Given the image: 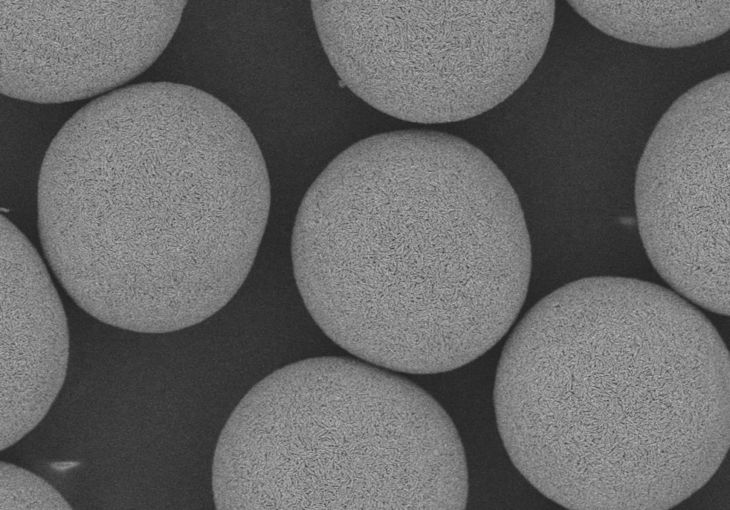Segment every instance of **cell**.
Returning a JSON list of instances; mask_svg holds the SVG:
<instances>
[{
    "mask_svg": "<svg viewBox=\"0 0 730 510\" xmlns=\"http://www.w3.org/2000/svg\"><path fill=\"white\" fill-rule=\"evenodd\" d=\"M515 467L571 510H667L730 447V358L698 310L634 280L594 282L510 345L495 397Z\"/></svg>",
    "mask_w": 730,
    "mask_h": 510,
    "instance_id": "1",
    "label": "cell"
},
{
    "mask_svg": "<svg viewBox=\"0 0 730 510\" xmlns=\"http://www.w3.org/2000/svg\"><path fill=\"white\" fill-rule=\"evenodd\" d=\"M291 253L305 306L334 336L375 357L417 360L495 305L496 193L484 163L417 141L373 145L309 190Z\"/></svg>",
    "mask_w": 730,
    "mask_h": 510,
    "instance_id": "2",
    "label": "cell"
},
{
    "mask_svg": "<svg viewBox=\"0 0 730 510\" xmlns=\"http://www.w3.org/2000/svg\"><path fill=\"white\" fill-rule=\"evenodd\" d=\"M233 453L258 509L461 510L458 431L426 391L373 366L320 357L252 389Z\"/></svg>",
    "mask_w": 730,
    "mask_h": 510,
    "instance_id": "3",
    "label": "cell"
},
{
    "mask_svg": "<svg viewBox=\"0 0 730 510\" xmlns=\"http://www.w3.org/2000/svg\"><path fill=\"white\" fill-rule=\"evenodd\" d=\"M270 204L246 123L213 96L174 83L111 171L103 211L108 232L141 257L158 305L191 317L223 307L242 285Z\"/></svg>",
    "mask_w": 730,
    "mask_h": 510,
    "instance_id": "4",
    "label": "cell"
},
{
    "mask_svg": "<svg viewBox=\"0 0 730 510\" xmlns=\"http://www.w3.org/2000/svg\"><path fill=\"white\" fill-rule=\"evenodd\" d=\"M729 111L674 103L652 132L635 179L638 229L662 278L689 300L729 315Z\"/></svg>",
    "mask_w": 730,
    "mask_h": 510,
    "instance_id": "5",
    "label": "cell"
},
{
    "mask_svg": "<svg viewBox=\"0 0 730 510\" xmlns=\"http://www.w3.org/2000/svg\"><path fill=\"white\" fill-rule=\"evenodd\" d=\"M186 1H0V91L39 103L130 81L168 46Z\"/></svg>",
    "mask_w": 730,
    "mask_h": 510,
    "instance_id": "6",
    "label": "cell"
},
{
    "mask_svg": "<svg viewBox=\"0 0 730 510\" xmlns=\"http://www.w3.org/2000/svg\"><path fill=\"white\" fill-rule=\"evenodd\" d=\"M1 403L48 411L66 376L69 335L58 294L38 252L1 215Z\"/></svg>",
    "mask_w": 730,
    "mask_h": 510,
    "instance_id": "7",
    "label": "cell"
},
{
    "mask_svg": "<svg viewBox=\"0 0 730 510\" xmlns=\"http://www.w3.org/2000/svg\"><path fill=\"white\" fill-rule=\"evenodd\" d=\"M603 33L627 42L679 48L729 29L730 1H568Z\"/></svg>",
    "mask_w": 730,
    "mask_h": 510,
    "instance_id": "8",
    "label": "cell"
}]
</instances>
